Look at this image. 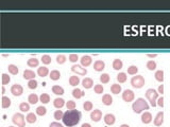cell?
<instances>
[{
	"label": "cell",
	"instance_id": "cell-34",
	"mask_svg": "<svg viewBox=\"0 0 170 127\" xmlns=\"http://www.w3.org/2000/svg\"><path fill=\"white\" fill-rule=\"evenodd\" d=\"M47 112V109L44 106H39V107L36 108V114H39V116H45Z\"/></svg>",
	"mask_w": 170,
	"mask_h": 127
},
{
	"label": "cell",
	"instance_id": "cell-37",
	"mask_svg": "<svg viewBox=\"0 0 170 127\" xmlns=\"http://www.w3.org/2000/svg\"><path fill=\"white\" fill-rule=\"evenodd\" d=\"M83 108H84L85 111H89L93 109V103L89 102V101H86L84 104H83Z\"/></svg>",
	"mask_w": 170,
	"mask_h": 127
},
{
	"label": "cell",
	"instance_id": "cell-11",
	"mask_svg": "<svg viewBox=\"0 0 170 127\" xmlns=\"http://www.w3.org/2000/svg\"><path fill=\"white\" fill-rule=\"evenodd\" d=\"M80 61H81V65L83 66V67H88V66L92 64V62H93L92 57L88 56V55H84V56H82Z\"/></svg>",
	"mask_w": 170,
	"mask_h": 127
},
{
	"label": "cell",
	"instance_id": "cell-29",
	"mask_svg": "<svg viewBox=\"0 0 170 127\" xmlns=\"http://www.w3.org/2000/svg\"><path fill=\"white\" fill-rule=\"evenodd\" d=\"M8 69H9V72L11 74H13V75H16V74L18 73V71H19V69L17 68V66L15 65H9Z\"/></svg>",
	"mask_w": 170,
	"mask_h": 127
},
{
	"label": "cell",
	"instance_id": "cell-44",
	"mask_svg": "<svg viewBox=\"0 0 170 127\" xmlns=\"http://www.w3.org/2000/svg\"><path fill=\"white\" fill-rule=\"evenodd\" d=\"M10 81H11V77L9 76L8 74L3 73L2 74V85H7L10 83Z\"/></svg>",
	"mask_w": 170,
	"mask_h": 127
},
{
	"label": "cell",
	"instance_id": "cell-6",
	"mask_svg": "<svg viewBox=\"0 0 170 127\" xmlns=\"http://www.w3.org/2000/svg\"><path fill=\"white\" fill-rule=\"evenodd\" d=\"M11 92L14 96H20L23 92V88L21 87V85L15 84V85H13V86H12Z\"/></svg>",
	"mask_w": 170,
	"mask_h": 127
},
{
	"label": "cell",
	"instance_id": "cell-7",
	"mask_svg": "<svg viewBox=\"0 0 170 127\" xmlns=\"http://www.w3.org/2000/svg\"><path fill=\"white\" fill-rule=\"evenodd\" d=\"M122 99H124V102H132V101L134 100V92L132 91V90H124V93H122Z\"/></svg>",
	"mask_w": 170,
	"mask_h": 127
},
{
	"label": "cell",
	"instance_id": "cell-2",
	"mask_svg": "<svg viewBox=\"0 0 170 127\" xmlns=\"http://www.w3.org/2000/svg\"><path fill=\"white\" fill-rule=\"evenodd\" d=\"M132 109H133V111L135 112V113H140V112H143V110H148V109H149V105H148V103L145 101V99L139 97V99H137V100L133 103Z\"/></svg>",
	"mask_w": 170,
	"mask_h": 127
},
{
	"label": "cell",
	"instance_id": "cell-31",
	"mask_svg": "<svg viewBox=\"0 0 170 127\" xmlns=\"http://www.w3.org/2000/svg\"><path fill=\"white\" fill-rule=\"evenodd\" d=\"M79 83H80V78H79V76H76V75L70 76L69 84L71 85V86H77V85H79Z\"/></svg>",
	"mask_w": 170,
	"mask_h": 127
},
{
	"label": "cell",
	"instance_id": "cell-47",
	"mask_svg": "<svg viewBox=\"0 0 170 127\" xmlns=\"http://www.w3.org/2000/svg\"><path fill=\"white\" fill-rule=\"evenodd\" d=\"M79 59V57H78L77 54H70L69 55V61L71 63H76Z\"/></svg>",
	"mask_w": 170,
	"mask_h": 127
},
{
	"label": "cell",
	"instance_id": "cell-4",
	"mask_svg": "<svg viewBox=\"0 0 170 127\" xmlns=\"http://www.w3.org/2000/svg\"><path fill=\"white\" fill-rule=\"evenodd\" d=\"M131 85L134 87V88H141L143 85H145V78H143V75H136V76H133L131 80Z\"/></svg>",
	"mask_w": 170,
	"mask_h": 127
},
{
	"label": "cell",
	"instance_id": "cell-16",
	"mask_svg": "<svg viewBox=\"0 0 170 127\" xmlns=\"http://www.w3.org/2000/svg\"><path fill=\"white\" fill-rule=\"evenodd\" d=\"M151 121H152V114H151L150 112H145L143 113V116H141V122L145 124H148L150 123Z\"/></svg>",
	"mask_w": 170,
	"mask_h": 127
},
{
	"label": "cell",
	"instance_id": "cell-8",
	"mask_svg": "<svg viewBox=\"0 0 170 127\" xmlns=\"http://www.w3.org/2000/svg\"><path fill=\"white\" fill-rule=\"evenodd\" d=\"M71 71L77 74H80V75H86V74H87V70L85 69V68H82L81 66H79V65L72 66V67H71Z\"/></svg>",
	"mask_w": 170,
	"mask_h": 127
},
{
	"label": "cell",
	"instance_id": "cell-25",
	"mask_svg": "<svg viewBox=\"0 0 170 127\" xmlns=\"http://www.w3.org/2000/svg\"><path fill=\"white\" fill-rule=\"evenodd\" d=\"M39 64V59H36V58H30V59H28L27 62V65L29 67H31V68H34V67H37Z\"/></svg>",
	"mask_w": 170,
	"mask_h": 127
},
{
	"label": "cell",
	"instance_id": "cell-1",
	"mask_svg": "<svg viewBox=\"0 0 170 127\" xmlns=\"http://www.w3.org/2000/svg\"><path fill=\"white\" fill-rule=\"evenodd\" d=\"M81 116H82V114L79 110H76V109L67 110V111L64 113V116H63L62 121L66 126L72 127V126H76V125L80 122Z\"/></svg>",
	"mask_w": 170,
	"mask_h": 127
},
{
	"label": "cell",
	"instance_id": "cell-24",
	"mask_svg": "<svg viewBox=\"0 0 170 127\" xmlns=\"http://www.w3.org/2000/svg\"><path fill=\"white\" fill-rule=\"evenodd\" d=\"M36 116H35L34 113H28V116H26V121H27L28 123H30V124H33V123H35L36 122Z\"/></svg>",
	"mask_w": 170,
	"mask_h": 127
},
{
	"label": "cell",
	"instance_id": "cell-49",
	"mask_svg": "<svg viewBox=\"0 0 170 127\" xmlns=\"http://www.w3.org/2000/svg\"><path fill=\"white\" fill-rule=\"evenodd\" d=\"M49 127H64V126H63L62 124L58 123V122H53V123H51L49 125Z\"/></svg>",
	"mask_w": 170,
	"mask_h": 127
},
{
	"label": "cell",
	"instance_id": "cell-12",
	"mask_svg": "<svg viewBox=\"0 0 170 127\" xmlns=\"http://www.w3.org/2000/svg\"><path fill=\"white\" fill-rule=\"evenodd\" d=\"M82 85H83V87H84V88L89 89V88H92V87H93L94 82L90 77H85L84 80L82 81Z\"/></svg>",
	"mask_w": 170,
	"mask_h": 127
},
{
	"label": "cell",
	"instance_id": "cell-30",
	"mask_svg": "<svg viewBox=\"0 0 170 127\" xmlns=\"http://www.w3.org/2000/svg\"><path fill=\"white\" fill-rule=\"evenodd\" d=\"M155 80L159 82H163L164 81V71L163 70H159L155 72Z\"/></svg>",
	"mask_w": 170,
	"mask_h": 127
},
{
	"label": "cell",
	"instance_id": "cell-28",
	"mask_svg": "<svg viewBox=\"0 0 170 127\" xmlns=\"http://www.w3.org/2000/svg\"><path fill=\"white\" fill-rule=\"evenodd\" d=\"M111 91H112V93H114V94H118V93H120V91H121V86L118 84L112 85Z\"/></svg>",
	"mask_w": 170,
	"mask_h": 127
},
{
	"label": "cell",
	"instance_id": "cell-35",
	"mask_svg": "<svg viewBox=\"0 0 170 127\" xmlns=\"http://www.w3.org/2000/svg\"><path fill=\"white\" fill-rule=\"evenodd\" d=\"M138 72V68L136 67V66H130L129 68H127V73L131 74V75H134Z\"/></svg>",
	"mask_w": 170,
	"mask_h": 127
},
{
	"label": "cell",
	"instance_id": "cell-19",
	"mask_svg": "<svg viewBox=\"0 0 170 127\" xmlns=\"http://www.w3.org/2000/svg\"><path fill=\"white\" fill-rule=\"evenodd\" d=\"M102 102H103V104L106 105V106L112 105V103H113L112 96L110 95V94H104V95H103V97H102Z\"/></svg>",
	"mask_w": 170,
	"mask_h": 127
},
{
	"label": "cell",
	"instance_id": "cell-53",
	"mask_svg": "<svg viewBox=\"0 0 170 127\" xmlns=\"http://www.w3.org/2000/svg\"><path fill=\"white\" fill-rule=\"evenodd\" d=\"M120 127H130L129 125H127V124H124V125H121Z\"/></svg>",
	"mask_w": 170,
	"mask_h": 127
},
{
	"label": "cell",
	"instance_id": "cell-42",
	"mask_svg": "<svg viewBox=\"0 0 170 127\" xmlns=\"http://www.w3.org/2000/svg\"><path fill=\"white\" fill-rule=\"evenodd\" d=\"M63 116H64V113L62 110H56L54 112V119L55 120H62Z\"/></svg>",
	"mask_w": 170,
	"mask_h": 127
},
{
	"label": "cell",
	"instance_id": "cell-55",
	"mask_svg": "<svg viewBox=\"0 0 170 127\" xmlns=\"http://www.w3.org/2000/svg\"><path fill=\"white\" fill-rule=\"evenodd\" d=\"M9 127H14V126H9Z\"/></svg>",
	"mask_w": 170,
	"mask_h": 127
},
{
	"label": "cell",
	"instance_id": "cell-38",
	"mask_svg": "<svg viewBox=\"0 0 170 127\" xmlns=\"http://www.w3.org/2000/svg\"><path fill=\"white\" fill-rule=\"evenodd\" d=\"M117 81L119 82V83H124V82L127 81V74L124 73V72H121L117 75Z\"/></svg>",
	"mask_w": 170,
	"mask_h": 127
},
{
	"label": "cell",
	"instance_id": "cell-14",
	"mask_svg": "<svg viewBox=\"0 0 170 127\" xmlns=\"http://www.w3.org/2000/svg\"><path fill=\"white\" fill-rule=\"evenodd\" d=\"M34 77H35V73L32 70H25V72H23V78L25 80L31 81V80H34Z\"/></svg>",
	"mask_w": 170,
	"mask_h": 127
},
{
	"label": "cell",
	"instance_id": "cell-13",
	"mask_svg": "<svg viewBox=\"0 0 170 127\" xmlns=\"http://www.w3.org/2000/svg\"><path fill=\"white\" fill-rule=\"evenodd\" d=\"M104 122L106 125H113V124L115 123V116H114V114H111V113L105 114Z\"/></svg>",
	"mask_w": 170,
	"mask_h": 127
},
{
	"label": "cell",
	"instance_id": "cell-50",
	"mask_svg": "<svg viewBox=\"0 0 170 127\" xmlns=\"http://www.w3.org/2000/svg\"><path fill=\"white\" fill-rule=\"evenodd\" d=\"M159 93H161V94H163V93H164V85H159Z\"/></svg>",
	"mask_w": 170,
	"mask_h": 127
},
{
	"label": "cell",
	"instance_id": "cell-39",
	"mask_svg": "<svg viewBox=\"0 0 170 127\" xmlns=\"http://www.w3.org/2000/svg\"><path fill=\"white\" fill-rule=\"evenodd\" d=\"M65 62H66V56H65V55L60 54V55H58V56H56V63H58V64L62 65V64H64Z\"/></svg>",
	"mask_w": 170,
	"mask_h": 127
},
{
	"label": "cell",
	"instance_id": "cell-9",
	"mask_svg": "<svg viewBox=\"0 0 170 127\" xmlns=\"http://www.w3.org/2000/svg\"><path fill=\"white\" fill-rule=\"evenodd\" d=\"M101 118H102V112L99 109H96V110H94L90 113V119L93 120L94 122H99L101 120Z\"/></svg>",
	"mask_w": 170,
	"mask_h": 127
},
{
	"label": "cell",
	"instance_id": "cell-18",
	"mask_svg": "<svg viewBox=\"0 0 170 127\" xmlns=\"http://www.w3.org/2000/svg\"><path fill=\"white\" fill-rule=\"evenodd\" d=\"M48 73H49V70H48L47 67H41V68H39V70H37V74H39L41 77L47 76Z\"/></svg>",
	"mask_w": 170,
	"mask_h": 127
},
{
	"label": "cell",
	"instance_id": "cell-36",
	"mask_svg": "<svg viewBox=\"0 0 170 127\" xmlns=\"http://www.w3.org/2000/svg\"><path fill=\"white\" fill-rule=\"evenodd\" d=\"M100 82L102 84H108V82H110V75L108 73H103L100 76Z\"/></svg>",
	"mask_w": 170,
	"mask_h": 127
},
{
	"label": "cell",
	"instance_id": "cell-52",
	"mask_svg": "<svg viewBox=\"0 0 170 127\" xmlns=\"http://www.w3.org/2000/svg\"><path fill=\"white\" fill-rule=\"evenodd\" d=\"M149 57H156V54H148Z\"/></svg>",
	"mask_w": 170,
	"mask_h": 127
},
{
	"label": "cell",
	"instance_id": "cell-51",
	"mask_svg": "<svg viewBox=\"0 0 170 127\" xmlns=\"http://www.w3.org/2000/svg\"><path fill=\"white\" fill-rule=\"evenodd\" d=\"M81 127H92V126H90V124L88 123H84V124H82Z\"/></svg>",
	"mask_w": 170,
	"mask_h": 127
},
{
	"label": "cell",
	"instance_id": "cell-41",
	"mask_svg": "<svg viewBox=\"0 0 170 127\" xmlns=\"http://www.w3.org/2000/svg\"><path fill=\"white\" fill-rule=\"evenodd\" d=\"M42 64H45V65H49L51 63V57L49 56V55H42Z\"/></svg>",
	"mask_w": 170,
	"mask_h": 127
},
{
	"label": "cell",
	"instance_id": "cell-46",
	"mask_svg": "<svg viewBox=\"0 0 170 127\" xmlns=\"http://www.w3.org/2000/svg\"><path fill=\"white\" fill-rule=\"evenodd\" d=\"M94 90H95L96 93L100 94V93L103 92V86H102V85H96V86L94 87Z\"/></svg>",
	"mask_w": 170,
	"mask_h": 127
},
{
	"label": "cell",
	"instance_id": "cell-27",
	"mask_svg": "<svg viewBox=\"0 0 170 127\" xmlns=\"http://www.w3.org/2000/svg\"><path fill=\"white\" fill-rule=\"evenodd\" d=\"M39 100L42 102V104H47V103H49L50 102V95L48 94V93H42L41 97H39Z\"/></svg>",
	"mask_w": 170,
	"mask_h": 127
},
{
	"label": "cell",
	"instance_id": "cell-22",
	"mask_svg": "<svg viewBox=\"0 0 170 127\" xmlns=\"http://www.w3.org/2000/svg\"><path fill=\"white\" fill-rule=\"evenodd\" d=\"M53 105L55 108H62L64 105H65V101L63 100V99H55L53 102Z\"/></svg>",
	"mask_w": 170,
	"mask_h": 127
},
{
	"label": "cell",
	"instance_id": "cell-54",
	"mask_svg": "<svg viewBox=\"0 0 170 127\" xmlns=\"http://www.w3.org/2000/svg\"><path fill=\"white\" fill-rule=\"evenodd\" d=\"M5 92V89H4V87H2V93Z\"/></svg>",
	"mask_w": 170,
	"mask_h": 127
},
{
	"label": "cell",
	"instance_id": "cell-33",
	"mask_svg": "<svg viewBox=\"0 0 170 127\" xmlns=\"http://www.w3.org/2000/svg\"><path fill=\"white\" fill-rule=\"evenodd\" d=\"M19 109L23 112L29 111V110H30V105L28 104V103H26V102H23V103H20L19 105Z\"/></svg>",
	"mask_w": 170,
	"mask_h": 127
},
{
	"label": "cell",
	"instance_id": "cell-45",
	"mask_svg": "<svg viewBox=\"0 0 170 127\" xmlns=\"http://www.w3.org/2000/svg\"><path fill=\"white\" fill-rule=\"evenodd\" d=\"M28 87L30 89H35L37 87V82L35 81V80H31V81H29L28 83Z\"/></svg>",
	"mask_w": 170,
	"mask_h": 127
},
{
	"label": "cell",
	"instance_id": "cell-15",
	"mask_svg": "<svg viewBox=\"0 0 170 127\" xmlns=\"http://www.w3.org/2000/svg\"><path fill=\"white\" fill-rule=\"evenodd\" d=\"M105 67V64L104 62H102V61H97V62H95V64H94V69L96 70V71H102V70L104 69Z\"/></svg>",
	"mask_w": 170,
	"mask_h": 127
},
{
	"label": "cell",
	"instance_id": "cell-48",
	"mask_svg": "<svg viewBox=\"0 0 170 127\" xmlns=\"http://www.w3.org/2000/svg\"><path fill=\"white\" fill-rule=\"evenodd\" d=\"M157 105H159V106H161V107H163V106H164V97H159V99H157Z\"/></svg>",
	"mask_w": 170,
	"mask_h": 127
},
{
	"label": "cell",
	"instance_id": "cell-3",
	"mask_svg": "<svg viewBox=\"0 0 170 127\" xmlns=\"http://www.w3.org/2000/svg\"><path fill=\"white\" fill-rule=\"evenodd\" d=\"M146 97L150 102L152 107H155L157 105V99H159V92L154 89H148L146 92Z\"/></svg>",
	"mask_w": 170,
	"mask_h": 127
},
{
	"label": "cell",
	"instance_id": "cell-23",
	"mask_svg": "<svg viewBox=\"0 0 170 127\" xmlns=\"http://www.w3.org/2000/svg\"><path fill=\"white\" fill-rule=\"evenodd\" d=\"M60 77H61V73H60V71H58V70H53V71H51L50 78L52 80V81H58V80H60Z\"/></svg>",
	"mask_w": 170,
	"mask_h": 127
},
{
	"label": "cell",
	"instance_id": "cell-26",
	"mask_svg": "<svg viewBox=\"0 0 170 127\" xmlns=\"http://www.w3.org/2000/svg\"><path fill=\"white\" fill-rule=\"evenodd\" d=\"M28 101H29V103L30 104H36L37 102H39V96L36 95L35 93H32V94H30L29 95V97H28Z\"/></svg>",
	"mask_w": 170,
	"mask_h": 127
},
{
	"label": "cell",
	"instance_id": "cell-20",
	"mask_svg": "<svg viewBox=\"0 0 170 127\" xmlns=\"http://www.w3.org/2000/svg\"><path fill=\"white\" fill-rule=\"evenodd\" d=\"M84 94H85L84 91L80 90L79 88H76V89L72 90V95H74V97H76V99H81Z\"/></svg>",
	"mask_w": 170,
	"mask_h": 127
},
{
	"label": "cell",
	"instance_id": "cell-21",
	"mask_svg": "<svg viewBox=\"0 0 170 127\" xmlns=\"http://www.w3.org/2000/svg\"><path fill=\"white\" fill-rule=\"evenodd\" d=\"M122 66H124V64H122V62L120 59H118V58L114 59V62H113V68H114V70H120L122 68Z\"/></svg>",
	"mask_w": 170,
	"mask_h": 127
},
{
	"label": "cell",
	"instance_id": "cell-32",
	"mask_svg": "<svg viewBox=\"0 0 170 127\" xmlns=\"http://www.w3.org/2000/svg\"><path fill=\"white\" fill-rule=\"evenodd\" d=\"M10 106H11V100L7 96H3L2 97V108H9Z\"/></svg>",
	"mask_w": 170,
	"mask_h": 127
},
{
	"label": "cell",
	"instance_id": "cell-17",
	"mask_svg": "<svg viewBox=\"0 0 170 127\" xmlns=\"http://www.w3.org/2000/svg\"><path fill=\"white\" fill-rule=\"evenodd\" d=\"M52 92L56 95H62L64 94V89L61 87V86H58V85H54L52 87Z\"/></svg>",
	"mask_w": 170,
	"mask_h": 127
},
{
	"label": "cell",
	"instance_id": "cell-43",
	"mask_svg": "<svg viewBox=\"0 0 170 127\" xmlns=\"http://www.w3.org/2000/svg\"><path fill=\"white\" fill-rule=\"evenodd\" d=\"M66 106H67V109L68 110H72V109H76V103L74 101H68L66 103Z\"/></svg>",
	"mask_w": 170,
	"mask_h": 127
},
{
	"label": "cell",
	"instance_id": "cell-10",
	"mask_svg": "<svg viewBox=\"0 0 170 127\" xmlns=\"http://www.w3.org/2000/svg\"><path fill=\"white\" fill-rule=\"evenodd\" d=\"M164 122V112L161 111L157 113V116H155L154 119V125L155 126H161Z\"/></svg>",
	"mask_w": 170,
	"mask_h": 127
},
{
	"label": "cell",
	"instance_id": "cell-40",
	"mask_svg": "<svg viewBox=\"0 0 170 127\" xmlns=\"http://www.w3.org/2000/svg\"><path fill=\"white\" fill-rule=\"evenodd\" d=\"M147 68L149 70H151V71L155 70V68H156V63H155L154 61H149V62L147 63Z\"/></svg>",
	"mask_w": 170,
	"mask_h": 127
},
{
	"label": "cell",
	"instance_id": "cell-5",
	"mask_svg": "<svg viewBox=\"0 0 170 127\" xmlns=\"http://www.w3.org/2000/svg\"><path fill=\"white\" fill-rule=\"evenodd\" d=\"M12 121L13 123L17 125L18 127H25L26 125V122H25V116L21 114V113H15L13 118H12Z\"/></svg>",
	"mask_w": 170,
	"mask_h": 127
}]
</instances>
